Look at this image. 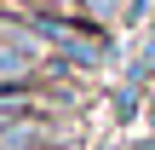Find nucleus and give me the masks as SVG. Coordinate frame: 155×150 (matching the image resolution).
I'll list each match as a JSON object with an SVG mask.
<instances>
[{
	"instance_id": "nucleus-4",
	"label": "nucleus",
	"mask_w": 155,
	"mask_h": 150,
	"mask_svg": "<svg viewBox=\"0 0 155 150\" xmlns=\"http://www.w3.org/2000/svg\"><path fill=\"white\" fill-rule=\"evenodd\" d=\"M0 35H6V29H0Z\"/></svg>"
},
{
	"instance_id": "nucleus-2",
	"label": "nucleus",
	"mask_w": 155,
	"mask_h": 150,
	"mask_svg": "<svg viewBox=\"0 0 155 150\" xmlns=\"http://www.w3.org/2000/svg\"><path fill=\"white\" fill-rule=\"evenodd\" d=\"M69 6H75V12H81V17H92V23H98V29H104V23H109V17H115V12H121V0H69Z\"/></svg>"
},
{
	"instance_id": "nucleus-3",
	"label": "nucleus",
	"mask_w": 155,
	"mask_h": 150,
	"mask_svg": "<svg viewBox=\"0 0 155 150\" xmlns=\"http://www.w3.org/2000/svg\"><path fill=\"white\" fill-rule=\"evenodd\" d=\"M132 150H155V139H138V145H132Z\"/></svg>"
},
{
	"instance_id": "nucleus-1",
	"label": "nucleus",
	"mask_w": 155,
	"mask_h": 150,
	"mask_svg": "<svg viewBox=\"0 0 155 150\" xmlns=\"http://www.w3.org/2000/svg\"><path fill=\"white\" fill-rule=\"evenodd\" d=\"M40 40H35V29H23V23H12L6 35H0V81H40Z\"/></svg>"
}]
</instances>
